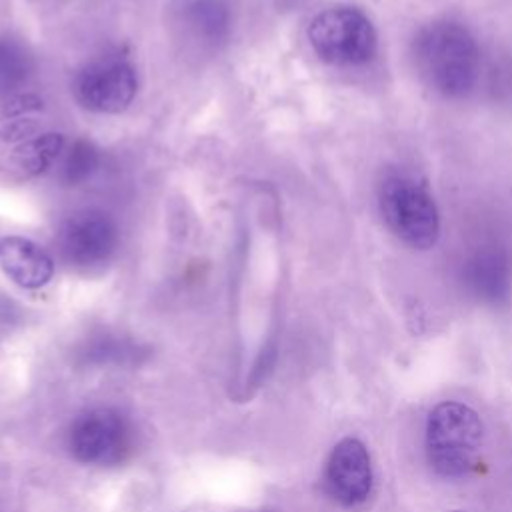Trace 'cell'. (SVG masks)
I'll return each mask as SVG.
<instances>
[{"label": "cell", "mask_w": 512, "mask_h": 512, "mask_svg": "<svg viewBox=\"0 0 512 512\" xmlns=\"http://www.w3.org/2000/svg\"><path fill=\"white\" fill-rule=\"evenodd\" d=\"M414 62L422 80L446 98L468 96L480 78L482 56L474 34L460 22L440 18L414 38Z\"/></svg>", "instance_id": "obj_1"}, {"label": "cell", "mask_w": 512, "mask_h": 512, "mask_svg": "<svg viewBox=\"0 0 512 512\" xmlns=\"http://www.w3.org/2000/svg\"><path fill=\"white\" fill-rule=\"evenodd\" d=\"M484 436V422L472 406L456 400L436 404L424 424V456L430 470L444 480L468 476L482 454Z\"/></svg>", "instance_id": "obj_2"}, {"label": "cell", "mask_w": 512, "mask_h": 512, "mask_svg": "<svg viewBox=\"0 0 512 512\" xmlns=\"http://www.w3.org/2000/svg\"><path fill=\"white\" fill-rule=\"evenodd\" d=\"M378 204L386 226L404 244L426 250L440 236V214L434 196L412 174L390 172L378 186Z\"/></svg>", "instance_id": "obj_3"}, {"label": "cell", "mask_w": 512, "mask_h": 512, "mask_svg": "<svg viewBox=\"0 0 512 512\" xmlns=\"http://www.w3.org/2000/svg\"><path fill=\"white\" fill-rule=\"evenodd\" d=\"M308 40L322 62L340 68L362 66L378 50L372 20L354 6H332L318 12L308 26Z\"/></svg>", "instance_id": "obj_4"}, {"label": "cell", "mask_w": 512, "mask_h": 512, "mask_svg": "<svg viewBox=\"0 0 512 512\" xmlns=\"http://www.w3.org/2000/svg\"><path fill=\"white\" fill-rule=\"evenodd\" d=\"M138 90V76L132 62L112 52L88 62L74 80L76 100L90 112L120 114Z\"/></svg>", "instance_id": "obj_5"}, {"label": "cell", "mask_w": 512, "mask_h": 512, "mask_svg": "<svg viewBox=\"0 0 512 512\" xmlns=\"http://www.w3.org/2000/svg\"><path fill=\"white\" fill-rule=\"evenodd\" d=\"M72 456L84 464H116L130 446V430L120 412L90 408L78 414L68 432Z\"/></svg>", "instance_id": "obj_6"}, {"label": "cell", "mask_w": 512, "mask_h": 512, "mask_svg": "<svg viewBox=\"0 0 512 512\" xmlns=\"http://www.w3.org/2000/svg\"><path fill=\"white\" fill-rule=\"evenodd\" d=\"M118 228L102 210H80L68 216L58 232L64 260L76 268H94L114 254Z\"/></svg>", "instance_id": "obj_7"}, {"label": "cell", "mask_w": 512, "mask_h": 512, "mask_svg": "<svg viewBox=\"0 0 512 512\" xmlns=\"http://www.w3.org/2000/svg\"><path fill=\"white\" fill-rule=\"evenodd\" d=\"M460 282L474 300L504 304L512 292V254L496 242L476 246L460 264Z\"/></svg>", "instance_id": "obj_8"}, {"label": "cell", "mask_w": 512, "mask_h": 512, "mask_svg": "<svg viewBox=\"0 0 512 512\" xmlns=\"http://www.w3.org/2000/svg\"><path fill=\"white\" fill-rule=\"evenodd\" d=\"M326 488L342 506L362 504L372 490V460L362 440L346 436L332 448L326 460Z\"/></svg>", "instance_id": "obj_9"}, {"label": "cell", "mask_w": 512, "mask_h": 512, "mask_svg": "<svg viewBox=\"0 0 512 512\" xmlns=\"http://www.w3.org/2000/svg\"><path fill=\"white\" fill-rule=\"evenodd\" d=\"M0 270L16 286L36 290L52 280L54 260L34 240L10 234L0 238Z\"/></svg>", "instance_id": "obj_10"}, {"label": "cell", "mask_w": 512, "mask_h": 512, "mask_svg": "<svg viewBox=\"0 0 512 512\" xmlns=\"http://www.w3.org/2000/svg\"><path fill=\"white\" fill-rule=\"evenodd\" d=\"M180 14L188 32L204 44H218L228 34L230 14L222 0H184Z\"/></svg>", "instance_id": "obj_11"}, {"label": "cell", "mask_w": 512, "mask_h": 512, "mask_svg": "<svg viewBox=\"0 0 512 512\" xmlns=\"http://www.w3.org/2000/svg\"><path fill=\"white\" fill-rule=\"evenodd\" d=\"M64 148L66 140L62 134L46 132L22 142L12 154V164L26 178L38 176L58 164Z\"/></svg>", "instance_id": "obj_12"}, {"label": "cell", "mask_w": 512, "mask_h": 512, "mask_svg": "<svg viewBox=\"0 0 512 512\" xmlns=\"http://www.w3.org/2000/svg\"><path fill=\"white\" fill-rule=\"evenodd\" d=\"M32 62L26 50L14 40H0V94H8L20 88L28 74Z\"/></svg>", "instance_id": "obj_13"}, {"label": "cell", "mask_w": 512, "mask_h": 512, "mask_svg": "<svg viewBox=\"0 0 512 512\" xmlns=\"http://www.w3.org/2000/svg\"><path fill=\"white\" fill-rule=\"evenodd\" d=\"M56 166H60V176L64 182L78 184L96 170L98 150L88 140H76L70 148H64Z\"/></svg>", "instance_id": "obj_14"}, {"label": "cell", "mask_w": 512, "mask_h": 512, "mask_svg": "<svg viewBox=\"0 0 512 512\" xmlns=\"http://www.w3.org/2000/svg\"><path fill=\"white\" fill-rule=\"evenodd\" d=\"M452 512H466V510H452Z\"/></svg>", "instance_id": "obj_15"}]
</instances>
